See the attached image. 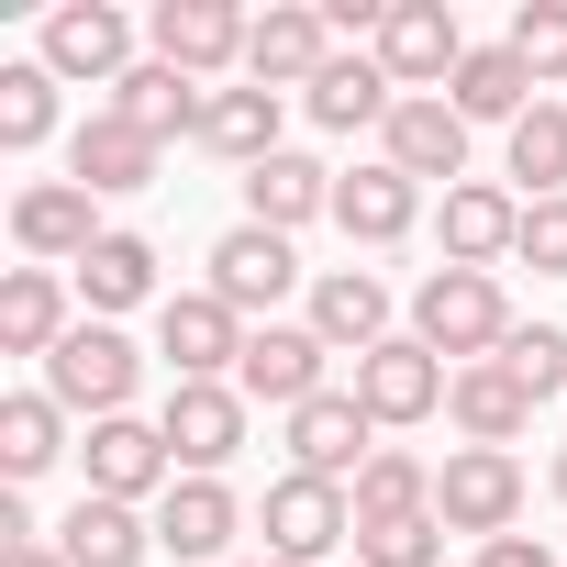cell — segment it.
Instances as JSON below:
<instances>
[{"label":"cell","instance_id":"obj_1","mask_svg":"<svg viewBox=\"0 0 567 567\" xmlns=\"http://www.w3.org/2000/svg\"><path fill=\"white\" fill-rule=\"evenodd\" d=\"M412 334L445 357V368H489L512 346V301H501V278L489 267H434L423 290H412Z\"/></svg>","mask_w":567,"mask_h":567},{"label":"cell","instance_id":"obj_2","mask_svg":"<svg viewBox=\"0 0 567 567\" xmlns=\"http://www.w3.org/2000/svg\"><path fill=\"white\" fill-rule=\"evenodd\" d=\"M134 379H145V357H134L123 323H79V334L45 357V401H56L68 423H112V412H134Z\"/></svg>","mask_w":567,"mask_h":567},{"label":"cell","instance_id":"obj_3","mask_svg":"<svg viewBox=\"0 0 567 567\" xmlns=\"http://www.w3.org/2000/svg\"><path fill=\"white\" fill-rule=\"evenodd\" d=\"M245 423H256V401H245L234 379H167V412H156V434H167L178 478H223V467L245 456Z\"/></svg>","mask_w":567,"mask_h":567},{"label":"cell","instance_id":"obj_4","mask_svg":"<svg viewBox=\"0 0 567 567\" xmlns=\"http://www.w3.org/2000/svg\"><path fill=\"white\" fill-rule=\"evenodd\" d=\"M256 534H267V556H278V567H323L334 545H357V501H346L334 478L278 467V478H267V501H256Z\"/></svg>","mask_w":567,"mask_h":567},{"label":"cell","instance_id":"obj_5","mask_svg":"<svg viewBox=\"0 0 567 567\" xmlns=\"http://www.w3.org/2000/svg\"><path fill=\"white\" fill-rule=\"evenodd\" d=\"M346 390L368 401V423H379V434H412V423H434V412H445L456 368H445L423 334H390V346H368V357H357V379H346Z\"/></svg>","mask_w":567,"mask_h":567},{"label":"cell","instance_id":"obj_6","mask_svg":"<svg viewBox=\"0 0 567 567\" xmlns=\"http://www.w3.org/2000/svg\"><path fill=\"white\" fill-rule=\"evenodd\" d=\"M79 489L90 501H167L178 489V456H167V434L156 423H134V412H112V423H90L79 434Z\"/></svg>","mask_w":567,"mask_h":567},{"label":"cell","instance_id":"obj_7","mask_svg":"<svg viewBox=\"0 0 567 567\" xmlns=\"http://www.w3.org/2000/svg\"><path fill=\"white\" fill-rule=\"evenodd\" d=\"M145 45H156L167 68H189L200 90H223V79L245 68V45H256V12H234V0H156V12H145Z\"/></svg>","mask_w":567,"mask_h":567},{"label":"cell","instance_id":"obj_8","mask_svg":"<svg viewBox=\"0 0 567 567\" xmlns=\"http://www.w3.org/2000/svg\"><path fill=\"white\" fill-rule=\"evenodd\" d=\"M200 290L234 301L245 323H278V301L301 290V245L267 234V223H234V234H212V278H200Z\"/></svg>","mask_w":567,"mask_h":567},{"label":"cell","instance_id":"obj_9","mask_svg":"<svg viewBox=\"0 0 567 567\" xmlns=\"http://www.w3.org/2000/svg\"><path fill=\"white\" fill-rule=\"evenodd\" d=\"M434 523L445 534H512L523 523V456H501V445H456L445 467H434Z\"/></svg>","mask_w":567,"mask_h":567},{"label":"cell","instance_id":"obj_10","mask_svg":"<svg viewBox=\"0 0 567 567\" xmlns=\"http://www.w3.org/2000/svg\"><path fill=\"white\" fill-rule=\"evenodd\" d=\"M234 390H245V401H267L278 423H290L301 401H323V390H334V346H323L312 323H256V334H245Z\"/></svg>","mask_w":567,"mask_h":567},{"label":"cell","instance_id":"obj_11","mask_svg":"<svg viewBox=\"0 0 567 567\" xmlns=\"http://www.w3.org/2000/svg\"><path fill=\"white\" fill-rule=\"evenodd\" d=\"M34 56L56 68V79H90V90H123L145 56H134V23L112 12V0H56L45 12V34H34Z\"/></svg>","mask_w":567,"mask_h":567},{"label":"cell","instance_id":"obj_12","mask_svg":"<svg viewBox=\"0 0 567 567\" xmlns=\"http://www.w3.org/2000/svg\"><path fill=\"white\" fill-rule=\"evenodd\" d=\"M245 312L234 301H212V290H167L156 301V357H167V379H234L245 368Z\"/></svg>","mask_w":567,"mask_h":567},{"label":"cell","instance_id":"obj_13","mask_svg":"<svg viewBox=\"0 0 567 567\" xmlns=\"http://www.w3.org/2000/svg\"><path fill=\"white\" fill-rule=\"evenodd\" d=\"M379 68H390V90H401V101H434V90L467 68L456 12H445V0H390V23H379Z\"/></svg>","mask_w":567,"mask_h":567},{"label":"cell","instance_id":"obj_14","mask_svg":"<svg viewBox=\"0 0 567 567\" xmlns=\"http://www.w3.org/2000/svg\"><path fill=\"white\" fill-rule=\"evenodd\" d=\"M334 56H346V45H334V23L312 12V0H267V12H256V45H245V79L290 101V90H312Z\"/></svg>","mask_w":567,"mask_h":567},{"label":"cell","instance_id":"obj_15","mask_svg":"<svg viewBox=\"0 0 567 567\" xmlns=\"http://www.w3.org/2000/svg\"><path fill=\"white\" fill-rule=\"evenodd\" d=\"M101 234H112V223H101V200H90L79 178H34V189H12V245H23V267H79Z\"/></svg>","mask_w":567,"mask_h":567},{"label":"cell","instance_id":"obj_16","mask_svg":"<svg viewBox=\"0 0 567 567\" xmlns=\"http://www.w3.org/2000/svg\"><path fill=\"white\" fill-rule=\"evenodd\" d=\"M467 134H478V123H467V112L434 90V101H401V112H390L379 156H390L412 189H456V178H467Z\"/></svg>","mask_w":567,"mask_h":567},{"label":"cell","instance_id":"obj_17","mask_svg":"<svg viewBox=\"0 0 567 567\" xmlns=\"http://www.w3.org/2000/svg\"><path fill=\"white\" fill-rule=\"evenodd\" d=\"M156 167H167V145H156V134H134L112 101L68 134V178H79L90 200H134V189H156Z\"/></svg>","mask_w":567,"mask_h":567},{"label":"cell","instance_id":"obj_18","mask_svg":"<svg viewBox=\"0 0 567 567\" xmlns=\"http://www.w3.org/2000/svg\"><path fill=\"white\" fill-rule=\"evenodd\" d=\"M379 456V423H368V401L357 390H323V401H301L290 412V467L301 478H334V489H357V467Z\"/></svg>","mask_w":567,"mask_h":567},{"label":"cell","instance_id":"obj_19","mask_svg":"<svg viewBox=\"0 0 567 567\" xmlns=\"http://www.w3.org/2000/svg\"><path fill=\"white\" fill-rule=\"evenodd\" d=\"M79 323L90 312H79L68 267H12V278H0V357H56Z\"/></svg>","mask_w":567,"mask_h":567},{"label":"cell","instance_id":"obj_20","mask_svg":"<svg viewBox=\"0 0 567 567\" xmlns=\"http://www.w3.org/2000/svg\"><path fill=\"white\" fill-rule=\"evenodd\" d=\"M234 534H245V501L223 478H178L156 501V556H178V567H234Z\"/></svg>","mask_w":567,"mask_h":567},{"label":"cell","instance_id":"obj_21","mask_svg":"<svg viewBox=\"0 0 567 567\" xmlns=\"http://www.w3.org/2000/svg\"><path fill=\"white\" fill-rule=\"evenodd\" d=\"M434 234H445V267H489V278H501V256L523 245V200L489 189V178H456L445 212H434Z\"/></svg>","mask_w":567,"mask_h":567},{"label":"cell","instance_id":"obj_22","mask_svg":"<svg viewBox=\"0 0 567 567\" xmlns=\"http://www.w3.org/2000/svg\"><path fill=\"white\" fill-rule=\"evenodd\" d=\"M534 412H545V401H534V390H523L501 357H489V368H456V390H445V423H456V445H501V456H512V445L534 434Z\"/></svg>","mask_w":567,"mask_h":567},{"label":"cell","instance_id":"obj_23","mask_svg":"<svg viewBox=\"0 0 567 567\" xmlns=\"http://www.w3.org/2000/svg\"><path fill=\"white\" fill-rule=\"evenodd\" d=\"M334 178H346V167H323V156H301V145H278L267 167H245V223L301 234V223H323V212H334Z\"/></svg>","mask_w":567,"mask_h":567},{"label":"cell","instance_id":"obj_24","mask_svg":"<svg viewBox=\"0 0 567 567\" xmlns=\"http://www.w3.org/2000/svg\"><path fill=\"white\" fill-rule=\"evenodd\" d=\"M312 334H323L334 357L390 346V278H379V267H323V278H312Z\"/></svg>","mask_w":567,"mask_h":567},{"label":"cell","instance_id":"obj_25","mask_svg":"<svg viewBox=\"0 0 567 567\" xmlns=\"http://www.w3.org/2000/svg\"><path fill=\"white\" fill-rule=\"evenodd\" d=\"M334 223H346V245H401V234L423 223V189H412L390 156H368V167L334 178Z\"/></svg>","mask_w":567,"mask_h":567},{"label":"cell","instance_id":"obj_26","mask_svg":"<svg viewBox=\"0 0 567 567\" xmlns=\"http://www.w3.org/2000/svg\"><path fill=\"white\" fill-rule=\"evenodd\" d=\"M301 112H312L323 134H390L401 90H390V68H379V56H334V68L301 90Z\"/></svg>","mask_w":567,"mask_h":567},{"label":"cell","instance_id":"obj_27","mask_svg":"<svg viewBox=\"0 0 567 567\" xmlns=\"http://www.w3.org/2000/svg\"><path fill=\"white\" fill-rule=\"evenodd\" d=\"M68 278H79L90 323H112V312H134V301H167V290H156V245H145V234H123V223H112V234H101Z\"/></svg>","mask_w":567,"mask_h":567},{"label":"cell","instance_id":"obj_28","mask_svg":"<svg viewBox=\"0 0 567 567\" xmlns=\"http://www.w3.org/2000/svg\"><path fill=\"white\" fill-rule=\"evenodd\" d=\"M112 112H123L134 134H156V145H167V134H189V145H200V112H212V90H200L189 68H167V56H145V68H134V79L112 90Z\"/></svg>","mask_w":567,"mask_h":567},{"label":"cell","instance_id":"obj_29","mask_svg":"<svg viewBox=\"0 0 567 567\" xmlns=\"http://www.w3.org/2000/svg\"><path fill=\"white\" fill-rule=\"evenodd\" d=\"M56 556H68V567H145V556H156V523H145L134 501H90V489H79V512L56 523Z\"/></svg>","mask_w":567,"mask_h":567},{"label":"cell","instance_id":"obj_30","mask_svg":"<svg viewBox=\"0 0 567 567\" xmlns=\"http://www.w3.org/2000/svg\"><path fill=\"white\" fill-rule=\"evenodd\" d=\"M445 101H456L467 123H501V134H512V123H523L545 90H534V68H523L512 45H467V68L445 79Z\"/></svg>","mask_w":567,"mask_h":567},{"label":"cell","instance_id":"obj_31","mask_svg":"<svg viewBox=\"0 0 567 567\" xmlns=\"http://www.w3.org/2000/svg\"><path fill=\"white\" fill-rule=\"evenodd\" d=\"M200 145H212L223 167H267V156H278V90H256V79L212 90V112H200Z\"/></svg>","mask_w":567,"mask_h":567},{"label":"cell","instance_id":"obj_32","mask_svg":"<svg viewBox=\"0 0 567 567\" xmlns=\"http://www.w3.org/2000/svg\"><path fill=\"white\" fill-rule=\"evenodd\" d=\"M501 178H523V200H567V101H534L501 134Z\"/></svg>","mask_w":567,"mask_h":567},{"label":"cell","instance_id":"obj_33","mask_svg":"<svg viewBox=\"0 0 567 567\" xmlns=\"http://www.w3.org/2000/svg\"><path fill=\"white\" fill-rule=\"evenodd\" d=\"M56 456H68V412H56L45 390H12V401H0V478L23 489V478H45Z\"/></svg>","mask_w":567,"mask_h":567},{"label":"cell","instance_id":"obj_34","mask_svg":"<svg viewBox=\"0 0 567 567\" xmlns=\"http://www.w3.org/2000/svg\"><path fill=\"white\" fill-rule=\"evenodd\" d=\"M346 501H357V523H412V512H434V467H423L412 445H379Z\"/></svg>","mask_w":567,"mask_h":567},{"label":"cell","instance_id":"obj_35","mask_svg":"<svg viewBox=\"0 0 567 567\" xmlns=\"http://www.w3.org/2000/svg\"><path fill=\"white\" fill-rule=\"evenodd\" d=\"M56 68L45 56H23V68H0V156H34V145H56Z\"/></svg>","mask_w":567,"mask_h":567},{"label":"cell","instance_id":"obj_36","mask_svg":"<svg viewBox=\"0 0 567 567\" xmlns=\"http://www.w3.org/2000/svg\"><path fill=\"white\" fill-rule=\"evenodd\" d=\"M501 45H512V56L534 68V90H567V0H523Z\"/></svg>","mask_w":567,"mask_h":567},{"label":"cell","instance_id":"obj_37","mask_svg":"<svg viewBox=\"0 0 567 567\" xmlns=\"http://www.w3.org/2000/svg\"><path fill=\"white\" fill-rule=\"evenodd\" d=\"M501 368H512V379H523L534 401H567V323H512Z\"/></svg>","mask_w":567,"mask_h":567},{"label":"cell","instance_id":"obj_38","mask_svg":"<svg viewBox=\"0 0 567 567\" xmlns=\"http://www.w3.org/2000/svg\"><path fill=\"white\" fill-rule=\"evenodd\" d=\"M357 567H445V523L412 512V523H357Z\"/></svg>","mask_w":567,"mask_h":567},{"label":"cell","instance_id":"obj_39","mask_svg":"<svg viewBox=\"0 0 567 567\" xmlns=\"http://www.w3.org/2000/svg\"><path fill=\"white\" fill-rule=\"evenodd\" d=\"M534 278H567V200H523V245H512Z\"/></svg>","mask_w":567,"mask_h":567},{"label":"cell","instance_id":"obj_40","mask_svg":"<svg viewBox=\"0 0 567 567\" xmlns=\"http://www.w3.org/2000/svg\"><path fill=\"white\" fill-rule=\"evenodd\" d=\"M478 567H556V545H545V534H489Z\"/></svg>","mask_w":567,"mask_h":567},{"label":"cell","instance_id":"obj_41","mask_svg":"<svg viewBox=\"0 0 567 567\" xmlns=\"http://www.w3.org/2000/svg\"><path fill=\"white\" fill-rule=\"evenodd\" d=\"M0 567H68V556H56V534H45V545H0Z\"/></svg>","mask_w":567,"mask_h":567},{"label":"cell","instance_id":"obj_42","mask_svg":"<svg viewBox=\"0 0 567 567\" xmlns=\"http://www.w3.org/2000/svg\"><path fill=\"white\" fill-rule=\"evenodd\" d=\"M545 489H556V501H567V445H556V467H545Z\"/></svg>","mask_w":567,"mask_h":567},{"label":"cell","instance_id":"obj_43","mask_svg":"<svg viewBox=\"0 0 567 567\" xmlns=\"http://www.w3.org/2000/svg\"><path fill=\"white\" fill-rule=\"evenodd\" d=\"M234 567H278V556H234Z\"/></svg>","mask_w":567,"mask_h":567}]
</instances>
